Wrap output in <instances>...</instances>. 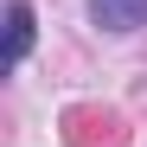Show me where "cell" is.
Instances as JSON below:
<instances>
[{
    "label": "cell",
    "mask_w": 147,
    "mask_h": 147,
    "mask_svg": "<svg viewBox=\"0 0 147 147\" xmlns=\"http://www.w3.org/2000/svg\"><path fill=\"white\" fill-rule=\"evenodd\" d=\"M90 19L109 32H134V26H147V0H90Z\"/></svg>",
    "instance_id": "1"
},
{
    "label": "cell",
    "mask_w": 147,
    "mask_h": 147,
    "mask_svg": "<svg viewBox=\"0 0 147 147\" xmlns=\"http://www.w3.org/2000/svg\"><path fill=\"white\" fill-rule=\"evenodd\" d=\"M32 51V7L26 0H7V70H19Z\"/></svg>",
    "instance_id": "2"
}]
</instances>
